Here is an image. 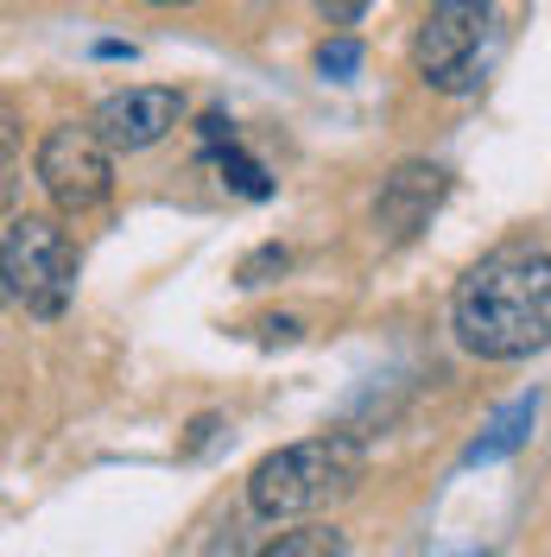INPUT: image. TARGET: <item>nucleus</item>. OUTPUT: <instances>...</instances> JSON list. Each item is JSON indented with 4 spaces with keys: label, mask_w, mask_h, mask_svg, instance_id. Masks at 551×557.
Here are the masks:
<instances>
[{
    "label": "nucleus",
    "mask_w": 551,
    "mask_h": 557,
    "mask_svg": "<svg viewBox=\"0 0 551 557\" xmlns=\"http://www.w3.org/2000/svg\"><path fill=\"white\" fill-rule=\"evenodd\" d=\"M488 58H494V20L482 13V0H444L413 38V64L431 89H476Z\"/></svg>",
    "instance_id": "obj_4"
},
{
    "label": "nucleus",
    "mask_w": 551,
    "mask_h": 557,
    "mask_svg": "<svg viewBox=\"0 0 551 557\" xmlns=\"http://www.w3.org/2000/svg\"><path fill=\"white\" fill-rule=\"evenodd\" d=\"M362 469H368V456L355 437H305V444L273 450L247 475V507L260 520H305L317 507L355 494Z\"/></svg>",
    "instance_id": "obj_2"
},
{
    "label": "nucleus",
    "mask_w": 551,
    "mask_h": 557,
    "mask_svg": "<svg viewBox=\"0 0 551 557\" xmlns=\"http://www.w3.org/2000/svg\"><path fill=\"white\" fill-rule=\"evenodd\" d=\"M177 121H184V96L177 89H121V96H108L96 108V134L114 146V152H146V146H159V139L172 134Z\"/></svg>",
    "instance_id": "obj_6"
},
{
    "label": "nucleus",
    "mask_w": 551,
    "mask_h": 557,
    "mask_svg": "<svg viewBox=\"0 0 551 557\" xmlns=\"http://www.w3.org/2000/svg\"><path fill=\"white\" fill-rule=\"evenodd\" d=\"M444 557H482V552H444Z\"/></svg>",
    "instance_id": "obj_14"
},
{
    "label": "nucleus",
    "mask_w": 551,
    "mask_h": 557,
    "mask_svg": "<svg viewBox=\"0 0 551 557\" xmlns=\"http://www.w3.org/2000/svg\"><path fill=\"white\" fill-rule=\"evenodd\" d=\"M152 7H184V0H152Z\"/></svg>",
    "instance_id": "obj_15"
},
{
    "label": "nucleus",
    "mask_w": 551,
    "mask_h": 557,
    "mask_svg": "<svg viewBox=\"0 0 551 557\" xmlns=\"http://www.w3.org/2000/svg\"><path fill=\"white\" fill-rule=\"evenodd\" d=\"M267 273H285V247H260L242 260V285H267Z\"/></svg>",
    "instance_id": "obj_12"
},
{
    "label": "nucleus",
    "mask_w": 551,
    "mask_h": 557,
    "mask_svg": "<svg viewBox=\"0 0 551 557\" xmlns=\"http://www.w3.org/2000/svg\"><path fill=\"white\" fill-rule=\"evenodd\" d=\"M310 7H317V13H323L330 26H355V20H362V13H368L375 0H310Z\"/></svg>",
    "instance_id": "obj_13"
},
{
    "label": "nucleus",
    "mask_w": 551,
    "mask_h": 557,
    "mask_svg": "<svg viewBox=\"0 0 551 557\" xmlns=\"http://www.w3.org/2000/svg\"><path fill=\"white\" fill-rule=\"evenodd\" d=\"M532 418H539V393H519L507 399L501 412L488 418V431L463 450V469H488V462H501V456H514L526 437H532Z\"/></svg>",
    "instance_id": "obj_9"
},
{
    "label": "nucleus",
    "mask_w": 551,
    "mask_h": 557,
    "mask_svg": "<svg viewBox=\"0 0 551 557\" xmlns=\"http://www.w3.org/2000/svg\"><path fill=\"white\" fill-rule=\"evenodd\" d=\"M204 165L209 172H222V184L229 190H242V197H273V177H267V165L260 159H247L242 146H235V127L222 121V114H209L204 121Z\"/></svg>",
    "instance_id": "obj_8"
},
{
    "label": "nucleus",
    "mask_w": 551,
    "mask_h": 557,
    "mask_svg": "<svg viewBox=\"0 0 551 557\" xmlns=\"http://www.w3.org/2000/svg\"><path fill=\"white\" fill-rule=\"evenodd\" d=\"M108 146L96 127H51L45 146H38V184L51 190V203L64 215H89L96 203H108V184H114V165H108Z\"/></svg>",
    "instance_id": "obj_5"
},
{
    "label": "nucleus",
    "mask_w": 551,
    "mask_h": 557,
    "mask_svg": "<svg viewBox=\"0 0 551 557\" xmlns=\"http://www.w3.org/2000/svg\"><path fill=\"white\" fill-rule=\"evenodd\" d=\"M355 64H362V45H355V38H336V45L317 51V70H323V76H348Z\"/></svg>",
    "instance_id": "obj_11"
},
{
    "label": "nucleus",
    "mask_w": 551,
    "mask_h": 557,
    "mask_svg": "<svg viewBox=\"0 0 551 557\" xmlns=\"http://www.w3.org/2000/svg\"><path fill=\"white\" fill-rule=\"evenodd\" d=\"M254 557H348V539L336 525H305V532H279L273 545H260Z\"/></svg>",
    "instance_id": "obj_10"
},
{
    "label": "nucleus",
    "mask_w": 551,
    "mask_h": 557,
    "mask_svg": "<svg viewBox=\"0 0 551 557\" xmlns=\"http://www.w3.org/2000/svg\"><path fill=\"white\" fill-rule=\"evenodd\" d=\"M456 343L482 361H519L551 343V253L501 247L456 285Z\"/></svg>",
    "instance_id": "obj_1"
},
{
    "label": "nucleus",
    "mask_w": 551,
    "mask_h": 557,
    "mask_svg": "<svg viewBox=\"0 0 551 557\" xmlns=\"http://www.w3.org/2000/svg\"><path fill=\"white\" fill-rule=\"evenodd\" d=\"M444 203V172L438 165H425V159H406L400 172L380 184L375 197V228L387 242H413L418 228L431 222V209Z\"/></svg>",
    "instance_id": "obj_7"
},
{
    "label": "nucleus",
    "mask_w": 551,
    "mask_h": 557,
    "mask_svg": "<svg viewBox=\"0 0 551 557\" xmlns=\"http://www.w3.org/2000/svg\"><path fill=\"white\" fill-rule=\"evenodd\" d=\"M0 260H7V292L33 317H58L70 305V292H76V242L58 222L13 215L7 242H0Z\"/></svg>",
    "instance_id": "obj_3"
}]
</instances>
